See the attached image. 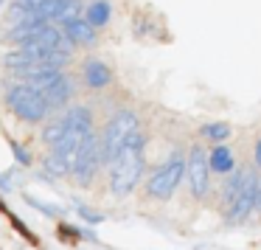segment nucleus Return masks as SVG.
Segmentation results:
<instances>
[{
	"label": "nucleus",
	"mask_w": 261,
	"mask_h": 250,
	"mask_svg": "<svg viewBox=\"0 0 261 250\" xmlns=\"http://www.w3.org/2000/svg\"><path fill=\"white\" fill-rule=\"evenodd\" d=\"M73 211L82 216V219L87 222V225H101L104 222V214H98V211H93L90 205H85V203H79V199H73Z\"/></svg>",
	"instance_id": "nucleus-19"
},
{
	"label": "nucleus",
	"mask_w": 261,
	"mask_h": 250,
	"mask_svg": "<svg viewBox=\"0 0 261 250\" xmlns=\"http://www.w3.org/2000/svg\"><path fill=\"white\" fill-rule=\"evenodd\" d=\"M98 169H101V138L93 130L90 135H87V141L82 143L79 158H76L73 169H70V177H73L82 188H90V183L96 180Z\"/></svg>",
	"instance_id": "nucleus-5"
},
{
	"label": "nucleus",
	"mask_w": 261,
	"mask_h": 250,
	"mask_svg": "<svg viewBox=\"0 0 261 250\" xmlns=\"http://www.w3.org/2000/svg\"><path fill=\"white\" fill-rule=\"evenodd\" d=\"M244 177H247V171L233 169L230 171V180L225 183V191H222V214H225V219L233 214V208H236V199H239V194H242Z\"/></svg>",
	"instance_id": "nucleus-10"
},
{
	"label": "nucleus",
	"mask_w": 261,
	"mask_h": 250,
	"mask_svg": "<svg viewBox=\"0 0 261 250\" xmlns=\"http://www.w3.org/2000/svg\"><path fill=\"white\" fill-rule=\"evenodd\" d=\"M258 180H261L258 174L247 171L244 186H242V194H239V199H236V208H233L230 216H227L230 225H242V222H247L250 214L255 211V205H258Z\"/></svg>",
	"instance_id": "nucleus-7"
},
{
	"label": "nucleus",
	"mask_w": 261,
	"mask_h": 250,
	"mask_svg": "<svg viewBox=\"0 0 261 250\" xmlns=\"http://www.w3.org/2000/svg\"><path fill=\"white\" fill-rule=\"evenodd\" d=\"M70 96H73V82H70V76H68V73H65L54 87H48V90H45V102H48V107H51V110L68 107Z\"/></svg>",
	"instance_id": "nucleus-11"
},
{
	"label": "nucleus",
	"mask_w": 261,
	"mask_h": 250,
	"mask_svg": "<svg viewBox=\"0 0 261 250\" xmlns=\"http://www.w3.org/2000/svg\"><path fill=\"white\" fill-rule=\"evenodd\" d=\"M199 132H202V138H208V141L222 143V141H227V135H230V127L222 124V121H216V124H205Z\"/></svg>",
	"instance_id": "nucleus-18"
},
{
	"label": "nucleus",
	"mask_w": 261,
	"mask_h": 250,
	"mask_svg": "<svg viewBox=\"0 0 261 250\" xmlns=\"http://www.w3.org/2000/svg\"><path fill=\"white\" fill-rule=\"evenodd\" d=\"M82 79H85V85L90 87V90H101V87H107L110 82H113V70H110L107 62L90 57L82 65Z\"/></svg>",
	"instance_id": "nucleus-9"
},
{
	"label": "nucleus",
	"mask_w": 261,
	"mask_h": 250,
	"mask_svg": "<svg viewBox=\"0 0 261 250\" xmlns=\"http://www.w3.org/2000/svg\"><path fill=\"white\" fill-rule=\"evenodd\" d=\"M62 34L68 40V45H93L98 40V31L87 23L85 17H73V20H65L62 23Z\"/></svg>",
	"instance_id": "nucleus-8"
},
{
	"label": "nucleus",
	"mask_w": 261,
	"mask_h": 250,
	"mask_svg": "<svg viewBox=\"0 0 261 250\" xmlns=\"http://www.w3.org/2000/svg\"><path fill=\"white\" fill-rule=\"evenodd\" d=\"M208 166H211V171L230 174V171L236 169V160H233L230 146H227V143H216V146L211 149V155H208Z\"/></svg>",
	"instance_id": "nucleus-12"
},
{
	"label": "nucleus",
	"mask_w": 261,
	"mask_h": 250,
	"mask_svg": "<svg viewBox=\"0 0 261 250\" xmlns=\"http://www.w3.org/2000/svg\"><path fill=\"white\" fill-rule=\"evenodd\" d=\"M182 177H186V155L174 152L171 158H166L163 163H160L158 169L149 174V180H146V197L160 199V203L171 199V197H174V191H177V186L182 183Z\"/></svg>",
	"instance_id": "nucleus-4"
},
{
	"label": "nucleus",
	"mask_w": 261,
	"mask_h": 250,
	"mask_svg": "<svg viewBox=\"0 0 261 250\" xmlns=\"http://www.w3.org/2000/svg\"><path fill=\"white\" fill-rule=\"evenodd\" d=\"M255 208L261 211V180H258V205H255Z\"/></svg>",
	"instance_id": "nucleus-23"
},
{
	"label": "nucleus",
	"mask_w": 261,
	"mask_h": 250,
	"mask_svg": "<svg viewBox=\"0 0 261 250\" xmlns=\"http://www.w3.org/2000/svg\"><path fill=\"white\" fill-rule=\"evenodd\" d=\"M3 104L23 124H42L48 118V113H51V107L45 102V93L25 85V82H9L6 90H3Z\"/></svg>",
	"instance_id": "nucleus-2"
},
{
	"label": "nucleus",
	"mask_w": 261,
	"mask_h": 250,
	"mask_svg": "<svg viewBox=\"0 0 261 250\" xmlns=\"http://www.w3.org/2000/svg\"><path fill=\"white\" fill-rule=\"evenodd\" d=\"M62 135H65V118H51L45 127H42V132H40V141L48 146V152H51L54 146H57L59 141H62Z\"/></svg>",
	"instance_id": "nucleus-15"
},
{
	"label": "nucleus",
	"mask_w": 261,
	"mask_h": 250,
	"mask_svg": "<svg viewBox=\"0 0 261 250\" xmlns=\"http://www.w3.org/2000/svg\"><path fill=\"white\" fill-rule=\"evenodd\" d=\"M9 222H12V228L17 231V236H20V239H25V242H29L31 247H40V244H42V242H40V236H37V233L31 231V228L25 225V222L20 219V216L14 214V211H9Z\"/></svg>",
	"instance_id": "nucleus-16"
},
{
	"label": "nucleus",
	"mask_w": 261,
	"mask_h": 250,
	"mask_svg": "<svg viewBox=\"0 0 261 250\" xmlns=\"http://www.w3.org/2000/svg\"><path fill=\"white\" fill-rule=\"evenodd\" d=\"M82 17H85L96 31L104 29V26L110 23V17H113V3H110V0H93L90 6L85 9V14H82Z\"/></svg>",
	"instance_id": "nucleus-13"
},
{
	"label": "nucleus",
	"mask_w": 261,
	"mask_h": 250,
	"mask_svg": "<svg viewBox=\"0 0 261 250\" xmlns=\"http://www.w3.org/2000/svg\"><path fill=\"white\" fill-rule=\"evenodd\" d=\"M186 177H188V188L191 197L205 199L211 191V166H208V152L199 143H194L191 152L186 158Z\"/></svg>",
	"instance_id": "nucleus-6"
},
{
	"label": "nucleus",
	"mask_w": 261,
	"mask_h": 250,
	"mask_svg": "<svg viewBox=\"0 0 261 250\" xmlns=\"http://www.w3.org/2000/svg\"><path fill=\"white\" fill-rule=\"evenodd\" d=\"M0 6H3V0H0Z\"/></svg>",
	"instance_id": "nucleus-24"
},
{
	"label": "nucleus",
	"mask_w": 261,
	"mask_h": 250,
	"mask_svg": "<svg viewBox=\"0 0 261 250\" xmlns=\"http://www.w3.org/2000/svg\"><path fill=\"white\" fill-rule=\"evenodd\" d=\"M143 149H146V135L138 130L124 143L121 155L110 166V194L113 197L124 199L138 188V183L143 177V169H146V155H143Z\"/></svg>",
	"instance_id": "nucleus-1"
},
{
	"label": "nucleus",
	"mask_w": 261,
	"mask_h": 250,
	"mask_svg": "<svg viewBox=\"0 0 261 250\" xmlns=\"http://www.w3.org/2000/svg\"><path fill=\"white\" fill-rule=\"evenodd\" d=\"M138 132V115L135 110H118V113L110 115V121L104 124L101 138V166H113V160L121 155L124 143L129 141L132 135Z\"/></svg>",
	"instance_id": "nucleus-3"
},
{
	"label": "nucleus",
	"mask_w": 261,
	"mask_h": 250,
	"mask_svg": "<svg viewBox=\"0 0 261 250\" xmlns=\"http://www.w3.org/2000/svg\"><path fill=\"white\" fill-rule=\"evenodd\" d=\"M9 211H12V208H9V205L3 203V197H0V214H6V216H9Z\"/></svg>",
	"instance_id": "nucleus-22"
},
{
	"label": "nucleus",
	"mask_w": 261,
	"mask_h": 250,
	"mask_svg": "<svg viewBox=\"0 0 261 250\" xmlns=\"http://www.w3.org/2000/svg\"><path fill=\"white\" fill-rule=\"evenodd\" d=\"M6 143H9V149H12L14 163H17V166H23V169L34 166V155H31V149H25L23 143H20V141H14V138H6Z\"/></svg>",
	"instance_id": "nucleus-17"
},
{
	"label": "nucleus",
	"mask_w": 261,
	"mask_h": 250,
	"mask_svg": "<svg viewBox=\"0 0 261 250\" xmlns=\"http://www.w3.org/2000/svg\"><path fill=\"white\" fill-rule=\"evenodd\" d=\"M23 203L31 205V208H37L42 216H48V219H62V216L68 214V208H62V205H57V203H45V199L34 197V194H29V191H23Z\"/></svg>",
	"instance_id": "nucleus-14"
},
{
	"label": "nucleus",
	"mask_w": 261,
	"mask_h": 250,
	"mask_svg": "<svg viewBox=\"0 0 261 250\" xmlns=\"http://www.w3.org/2000/svg\"><path fill=\"white\" fill-rule=\"evenodd\" d=\"M253 158H255V166L261 169V135H258V141H255V152H253Z\"/></svg>",
	"instance_id": "nucleus-21"
},
{
	"label": "nucleus",
	"mask_w": 261,
	"mask_h": 250,
	"mask_svg": "<svg viewBox=\"0 0 261 250\" xmlns=\"http://www.w3.org/2000/svg\"><path fill=\"white\" fill-rule=\"evenodd\" d=\"M0 191H3V194H12V191H14L12 171H0Z\"/></svg>",
	"instance_id": "nucleus-20"
}]
</instances>
